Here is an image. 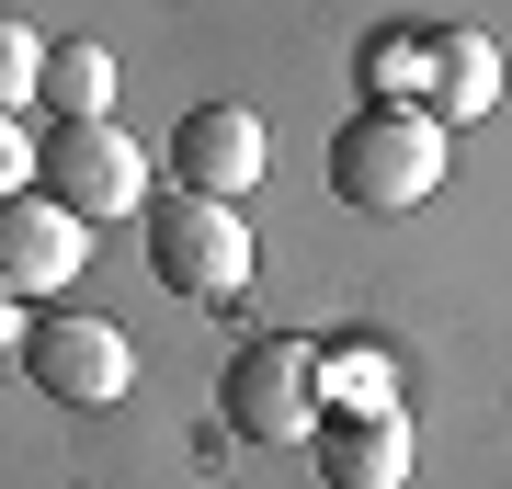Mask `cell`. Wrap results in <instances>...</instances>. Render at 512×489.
Listing matches in <instances>:
<instances>
[{"label": "cell", "mask_w": 512, "mask_h": 489, "mask_svg": "<svg viewBox=\"0 0 512 489\" xmlns=\"http://www.w3.org/2000/svg\"><path fill=\"white\" fill-rule=\"evenodd\" d=\"M444 182V126L421 103H365L330 137V194L353 217H421V194Z\"/></svg>", "instance_id": "obj_1"}, {"label": "cell", "mask_w": 512, "mask_h": 489, "mask_svg": "<svg viewBox=\"0 0 512 489\" xmlns=\"http://www.w3.org/2000/svg\"><path fill=\"white\" fill-rule=\"evenodd\" d=\"M23 103H46V35L23 12H0V114H23Z\"/></svg>", "instance_id": "obj_12"}, {"label": "cell", "mask_w": 512, "mask_h": 489, "mask_svg": "<svg viewBox=\"0 0 512 489\" xmlns=\"http://www.w3.org/2000/svg\"><path fill=\"white\" fill-rule=\"evenodd\" d=\"M148 273H160L183 308H228L251 285V217L239 205H205V194H148Z\"/></svg>", "instance_id": "obj_3"}, {"label": "cell", "mask_w": 512, "mask_h": 489, "mask_svg": "<svg viewBox=\"0 0 512 489\" xmlns=\"http://www.w3.org/2000/svg\"><path fill=\"white\" fill-rule=\"evenodd\" d=\"M23 319H35V308H23L12 285H0V353H23Z\"/></svg>", "instance_id": "obj_15"}, {"label": "cell", "mask_w": 512, "mask_h": 489, "mask_svg": "<svg viewBox=\"0 0 512 489\" xmlns=\"http://www.w3.org/2000/svg\"><path fill=\"white\" fill-rule=\"evenodd\" d=\"M23 160H35V148H23V126H12V114H0V205L23 194Z\"/></svg>", "instance_id": "obj_14"}, {"label": "cell", "mask_w": 512, "mask_h": 489, "mask_svg": "<svg viewBox=\"0 0 512 489\" xmlns=\"http://www.w3.org/2000/svg\"><path fill=\"white\" fill-rule=\"evenodd\" d=\"M319 399H330L319 387V342H296V330L239 342L228 376H217V410H228L239 444H319V421H330Z\"/></svg>", "instance_id": "obj_2"}, {"label": "cell", "mask_w": 512, "mask_h": 489, "mask_svg": "<svg viewBox=\"0 0 512 489\" xmlns=\"http://www.w3.org/2000/svg\"><path fill=\"white\" fill-rule=\"evenodd\" d=\"M46 194L80 228L103 217H148V148L126 126H46Z\"/></svg>", "instance_id": "obj_5"}, {"label": "cell", "mask_w": 512, "mask_h": 489, "mask_svg": "<svg viewBox=\"0 0 512 489\" xmlns=\"http://www.w3.org/2000/svg\"><path fill=\"white\" fill-rule=\"evenodd\" d=\"M319 489H410V410L319 421Z\"/></svg>", "instance_id": "obj_8"}, {"label": "cell", "mask_w": 512, "mask_h": 489, "mask_svg": "<svg viewBox=\"0 0 512 489\" xmlns=\"http://www.w3.org/2000/svg\"><path fill=\"white\" fill-rule=\"evenodd\" d=\"M262 160H274V137H262L251 103H194L183 126H171V182L205 194V205H239L262 182Z\"/></svg>", "instance_id": "obj_6"}, {"label": "cell", "mask_w": 512, "mask_h": 489, "mask_svg": "<svg viewBox=\"0 0 512 489\" xmlns=\"http://www.w3.org/2000/svg\"><path fill=\"white\" fill-rule=\"evenodd\" d=\"M319 387H342V421L399 410V376H387V353H319Z\"/></svg>", "instance_id": "obj_13"}, {"label": "cell", "mask_w": 512, "mask_h": 489, "mask_svg": "<svg viewBox=\"0 0 512 489\" xmlns=\"http://www.w3.org/2000/svg\"><path fill=\"white\" fill-rule=\"evenodd\" d=\"M433 57H444V23H376L365 35V103H421L433 114Z\"/></svg>", "instance_id": "obj_10"}, {"label": "cell", "mask_w": 512, "mask_h": 489, "mask_svg": "<svg viewBox=\"0 0 512 489\" xmlns=\"http://www.w3.org/2000/svg\"><path fill=\"white\" fill-rule=\"evenodd\" d=\"M80 262H92V228H80L57 194H12L0 205V285L12 296H57Z\"/></svg>", "instance_id": "obj_7"}, {"label": "cell", "mask_w": 512, "mask_h": 489, "mask_svg": "<svg viewBox=\"0 0 512 489\" xmlns=\"http://www.w3.org/2000/svg\"><path fill=\"white\" fill-rule=\"evenodd\" d=\"M490 103H501V46L467 35V23H444V57H433V126L456 137V126H478Z\"/></svg>", "instance_id": "obj_9"}, {"label": "cell", "mask_w": 512, "mask_h": 489, "mask_svg": "<svg viewBox=\"0 0 512 489\" xmlns=\"http://www.w3.org/2000/svg\"><path fill=\"white\" fill-rule=\"evenodd\" d=\"M12 364L35 376V399H57V410H114L137 387V342L114 319H92V308H35Z\"/></svg>", "instance_id": "obj_4"}, {"label": "cell", "mask_w": 512, "mask_h": 489, "mask_svg": "<svg viewBox=\"0 0 512 489\" xmlns=\"http://www.w3.org/2000/svg\"><path fill=\"white\" fill-rule=\"evenodd\" d=\"M103 103H114V57L92 35H57L46 46V114L57 126H103Z\"/></svg>", "instance_id": "obj_11"}]
</instances>
